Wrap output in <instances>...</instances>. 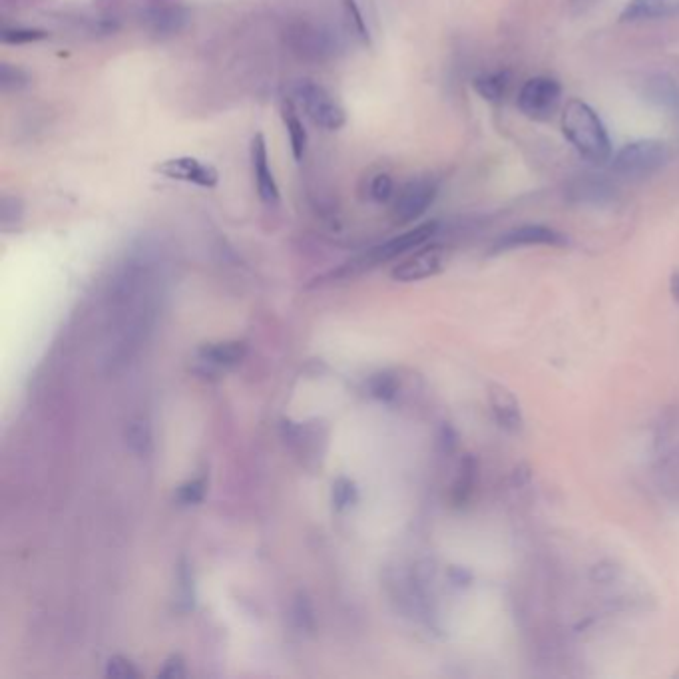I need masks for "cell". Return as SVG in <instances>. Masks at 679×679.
Instances as JSON below:
<instances>
[{
    "label": "cell",
    "mask_w": 679,
    "mask_h": 679,
    "mask_svg": "<svg viewBox=\"0 0 679 679\" xmlns=\"http://www.w3.org/2000/svg\"><path fill=\"white\" fill-rule=\"evenodd\" d=\"M562 132L574 150L592 164L612 160V142L598 112L582 100H568L562 110Z\"/></svg>",
    "instance_id": "1"
},
{
    "label": "cell",
    "mask_w": 679,
    "mask_h": 679,
    "mask_svg": "<svg viewBox=\"0 0 679 679\" xmlns=\"http://www.w3.org/2000/svg\"><path fill=\"white\" fill-rule=\"evenodd\" d=\"M612 172L626 180H646L670 162V150L660 140H636L612 156Z\"/></svg>",
    "instance_id": "2"
},
{
    "label": "cell",
    "mask_w": 679,
    "mask_h": 679,
    "mask_svg": "<svg viewBox=\"0 0 679 679\" xmlns=\"http://www.w3.org/2000/svg\"><path fill=\"white\" fill-rule=\"evenodd\" d=\"M285 44L287 48L305 62H329L337 56V40L333 34L311 20H295L285 28Z\"/></svg>",
    "instance_id": "3"
},
{
    "label": "cell",
    "mask_w": 679,
    "mask_h": 679,
    "mask_svg": "<svg viewBox=\"0 0 679 679\" xmlns=\"http://www.w3.org/2000/svg\"><path fill=\"white\" fill-rule=\"evenodd\" d=\"M437 231H439V224L437 222H427L423 226L413 227V229H409V231H405V233H401V235H397V237H393V239H389V241L369 249L365 255L357 257L355 261L347 263L341 269V273L365 271L369 267H375L379 263H385V261H391V259L399 257V255H405V253H409L413 249H419V247L427 245L437 235Z\"/></svg>",
    "instance_id": "4"
},
{
    "label": "cell",
    "mask_w": 679,
    "mask_h": 679,
    "mask_svg": "<svg viewBox=\"0 0 679 679\" xmlns=\"http://www.w3.org/2000/svg\"><path fill=\"white\" fill-rule=\"evenodd\" d=\"M293 96L299 108L315 126L327 132H337L347 124V114L343 106L323 86L305 80L295 86Z\"/></svg>",
    "instance_id": "5"
},
{
    "label": "cell",
    "mask_w": 679,
    "mask_h": 679,
    "mask_svg": "<svg viewBox=\"0 0 679 679\" xmlns=\"http://www.w3.org/2000/svg\"><path fill=\"white\" fill-rule=\"evenodd\" d=\"M562 102V86L548 76H534L526 80L518 92V110L530 120H550Z\"/></svg>",
    "instance_id": "6"
},
{
    "label": "cell",
    "mask_w": 679,
    "mask_h": 679,
    "mask_svg": "<svg viewBox=\"0 0 679 679\" xmlns=\"http://www.w3.org/2000/svg\"><path fill=\"white\" fill-rule=\"evenodd\" d=\"M439 196V184L433 178H415L401 188L393 204V220L401 226L423 218Z\"/></svg>",
    "instance_id": "7"
},
{
    "label": "cell",
    "mask_w": 679,
    "mask_h": 679,
    "mask_svg": "<svg viewBox=\"0 0 679 679\" xmlns=\"http://www.w3.org/2000/svg\"><path fill=\"white\" fill-rule=\"evenodd\" d=\"M142 22L156 36H174L188 24L182 0H142Z\"/></svg>",
    "instance_id": "8"
},
{
    "label": "cell",
    "mask_w": 679,
    "mask_h": 679,
    "mask_svg": "<svg viewBox=\"0 0 679 679\" xmlns=\"http://www.w3.org/2000/svg\"><path fill=\"white\" fill-rule=\"evenodd\" d=\"M156 172L168 180L184 182V184H192V186L208 188V190L220 184V172L214 166L192 156L164 160L156 166Z\"/></svg>",
    "instance_id": "9"
},
{
    "label": "cell",
    "mask_w": 679,
    "mask_h": 679,
    "mask_svg": "<svg viewBox=\"0 0 679 679\" xmlns=\"http://www.w3.org/2000/svg\"><path fill=\"white\" fill-rule=\"evenodd\" d=\"M447 251L443 245H423L393 269V279L401 283H413L429 279L445 269Z\"/></svg>",
    "instance_id": "10"
},
{
    "label": "cell",
    "mask_w": 679,
    "mask_h": 679,
    "mask_svg": "<svg viewBox=\"0 0 679 679\" xmlns=\"http://www.w3.org/2000/svg\"><path fill=\"white\" fill-rule=\"evenodd\" d=\"M532 245H550V247H566L568 237L550 226L542 224H528V226L514 227L506 233H502L494 245L492 253L510 251L516 247H532Z\"/></svg>",
    "instance_id": "11"
},
{
    "label": "cell",
    "mask_w": 679,
    "mask_h": 679,
    "mask_svg": "<svg viewBox=\"0 0 679 679\" xmlns=\"http://www.w3.org/2000/svg\"><path fill=\"white\" fill-rule=\"evenodd\" d=\"M249 158H251V170H253V182L259 200L273 208L279 204V186L273 176V170L269 166V156H267V142L263 134H255L251 140L249 148Z\"/></svg>",
    "instance_id": "12"
},
{
    "label": "cell",
    "mask_w": 679,
    "mask_h": 679,
    "mask_svg": "<svg viewBox=\"0 0 679 679\" xmlns=\"http://www.w3.org/2000/svg\"><path fill=\"white\" fill-rule=\"evenodd\" d=\"M488 403H490L492 415H494L500 429H504L506 433H512V435H516L524 429V415H522L520 403L508 387H504L500 383H490L488 385Z\"/></svg>",
    "instance_id": "13"
},
{
    "label": "cell",
    "mask_w": 679,
    "mask_h": 679,
    "mask_svg": "<svg viewBox=\"0 0 679 679\" xmlns=\"http://www.w3.org/2000/svg\"><path fill=\"white\" fill-rule=\"evenodd\" d=\"M642 96L679 118V82L666 74H650L642 82Z\"/></svg>",
    "instance_id": "14"
},
{
    "label": "cell",
    "mask_w": 679,
    "mask_h": 679,
    "mask_svg": "<svg viewBox=\"0 0 679 679\" xmlns=\"http://www.w3.org/2000/svg\"><path fill=\"white\" fill-rule=\"evenodd\" d=\"M679 16V0H630L620 20L644 22V20H666Z\"/></svg>",
    "instance_id": "15"
},
{
    "label": "cell",
    "mask_w": 679,
    "mask_h": 679,
    "mask_svg": "<svg viewBox=\"0 0 679 679\" xmlns=\"http://www.w3.org/2000/svg\"><path fill=\"white\" fill-rule=\"evenodd\" d=\"M616 190L600 178L586 176L582 180H576L570 188V198L578 204H592V206H602L614 200Z\"/></svg>",
    "instance_id": "16"
},
{
    "label": "cell",
    "mask_w": 679,
    "mask_h": 679,
    "mask_svg": "<svg viewBox=\"0 0 679 679\" xmlns=\"http://www.w3.org/2000/svg\"><path fill=\"white\" fill-rule=\"evenodd\" d=\"M476 480H478V462L472 454H464L460 464H458V472H456L453 488H451L453 506L462 508V506L468 504V500L472 498V492L476 488Z\"/></svg>",
    "instance_id": "17"
},
{
    "label": "cell",
    "mask_w": 679,
    "mask_h": 679,
    "mask_svg": "<svg viewBox=\"0 0 679 679\" xmlns=\"http://www.w3.org/2000/svg\"><path fill=\"white\" fill-rule=\"evenodd\" d=\"M247 353L245 343L241 341H224V343H210L200 349V357L204 363L214 367H233L243 361Z\"/></svg>",
    "instance_id": "18"
},
{
    "label": "cell",
    "mask_w": 679,
    "mask_h": 679,
    "mask_svg": "<svg viewBox=\"0 0 679 679\" xmlns=\"http://www.w3.org/2000/svg\"><path fill=\"white\" fill-rule=\"evenodd\" d=\"M281 118L289 136V144H291V154L295 158V162H303L305 154H307V144H309V136L307 130L303 126V122L299 120L293 102H285L281 108Z\"/></svg>",
    "instance_id": "19"
},
{
    "label": "cell",
    "mask_w": 679,
    "mask_h": 679,
    "mask_svg": "<svg viewBox=\"0 0 679 679\" xmlns=\"http://www.w3.org/2000/svg\"><path fill=\"white\" fill-rule=\"evenodd\" d=\"M510 72L508 70H494V72H484L474 78L472 86L476 94L488 102H500L508 94L510 88Z\"/></svg>",
    "instance_id": "20"
},
{
    "label": "cell",
    "mask_w": 679,
    "mask_h": 679,
    "mask_svg": "<svg viewBox=\"0 0 679 679\" xmlns=\"http://www.w3.org/2000/svg\"><path fill=\"white\" fill-rule=\"evenodd\" d=\"M656 478L666 496L679 500V445L660 458Z\"/></svg>",
    "instance_id": "21"
},
{
    "label": "cell",
    "mask_w": 679,
    "mask_h": 679,
    "mask_svg": "<svg viewBox=\"0 0 679 679\" xmlns=\"http://www.w3.org/2000/svg\"><path fill=\"white\" fill-rule=\"evenodd\" d=\"M124 439L126 445L132 453L138 456H146L152 453V431L150 425L144 417H134L128 421L126 429H124Z\"/></svg>",
    "instance_id": "22"
},
{
    "label": "cell",
    "mask_w": 679,
    "mask_h": 679,
    "mask_svg": "<svg viewBox=\"0 0 679 679\" xmlns=\"http://www.w3.org/2000/svg\"><path fill=\"white\" fill-rule=\"evenodd\" d=\"M0 86L2 92H18L28 86V76L22 68L12 66V64H2L0 66Z\"/></svg>",
    "instance_id": "23"
},
{
    "label": "cell",
    "mask_w": 679,
    "mask_h": 679,
    "mask_svg": "<svg viewBox=\"0 0 679 679\" xmlns=\"http://www.w3.org/2000/svg\"><path fill=\"white\" fill-rule=\"evenodd\" d=\"M371 395L381 401H393L399 395V381L391 373L375 375V379L369 385Z\"/></svg>",
    "instance_id": "24"
},
{
    "label": "cell",
    "mask_w": 679,
    "mask_h": 679,
    "mask_svg": "<svg viewBox=\"0 0 679 679\" xmlns=\"http://www.w3.org/2000/svg\"><path fill=\"white\" fill-rule=\"evenodd\" d=\"M357 500V486L349 478H337L333 482V506L337 510L349 508Z\"/></svg>",
    "instance_id": "25"
},
{
    "label": "cell",
    "mask_w": 679,
    "mask_h": 679,
    "mask_svg": "<svg viewBox=\"0 0 679 679\" xmlns=\"http://www.w3.org/2000/svg\"><path fill=\"white\" fill-rule=\"evenodd\" d=\"M395 196V184L389 174H377L369 182V198L377 204H385Z\"/></svg>",
    "instance_id": "26"
},
{
    "label": "cell",
    "mask_w": 679,
    "mask_h": 679,
    "mask_svg": "<svg viewBox=\"0 0 679 679\" xmlns=\"http://www.w3.org/2000/svg\"><path fill=\"white\" fill-rule=\"evenodd\" d=\"M48 34L44 30H36V28H4L2 30V42L4 44H30V42H38L44 40Z\"/></svg>",
    "instance_id": "27"
},
{
    "label": "cell",
    "mask_w": 679,
    "mask_h": 679,
    "mask_svg": "<svg viewBox=\"0 0 679 679\" xmlns=\"http://www.w3.org/2000/svg\"><path fill=\"white\" fill-rule=\"evenodd\" d=\"M343 4H345V14H347L351 30L355 32L357 38H361L367 44L369 42V28H367V22L363 18V12H361L359 4L355 0H345Z\"/></svg>",
    "instance_id": "28"
},
{
    "label": "cell",
    "mask_w": 679,
    "mask_h": 679,
    "mask_svg": "<svg viewBox=\"0 0 679 679\" xmlns=\"http://www.w3.org/2000/svg\"><path fill=\"white\" fill-rule=\"evenodd\" d=\"M24 216V206L18 198H12V196H4L2 202H0V222L2 226L10 227L20 224Z\"/></svg>",
    "instance_id": "29"
},
{
    "label": "cell",
    "mask_w": 679,
    "mask_h": 679,
    "mask_svg": "<svg viewBox=\"0 0 679 679\" xmlns=\"http://www.w3.org/2000/svg\"><path fill=\"white\" fill-rule=\"evenodd\" d=\"M206 496V482L200 478V480H190L186 484L180 486L178 490V502L184 504V506H194V504H200Z\"/></svg>",
    "instance_id": "30"
},
{
    "label": "cell",
    "mask_w": 679,
    "mask_h": 679,
    "mask_svg": "<svg viewBox=\"0 0 679 679\" xmlns=\"http://www.w3.org/2000/svg\"><path fill=\"white\" fill-rule=\"evenodd\" d=\"M106 676L112 679H138L140 674L138 670L134 668V664L122 656H114L110 658L108 662V668H106Z\"/></svg>",
    "instance_id": "31"
},
{
    "label": "cell",
    "mask_w": 679,
    "mask_h": 679,
    "mask_svg": "<svg viewBox=\"0 0 679 679\" xmlns=\"http://www.w3.org/2000/svg\"><path fill=\"white\" fill-rule=\"evenodd\" d=\"M158 676L164 679H184L188 676L186 672V664L182 660V656H172L166 660L164 668L158 672Z\"/></svg>",
    "instance_id": "32"
},
{
    "label": "cell",
    "mask_w": 679,
    "mask_h": 679,
    "mask_svg": "<svg viewBox=\"0 0 679 679\" xmlns=\"http://www.w3.org/2000/svg\"><path fill=\"white\" fill-rule=\"evenodd\" d=\"M295 614H297V620H299L301 628H303V630L309 628V626L305 624V620L313 622V612H311V606H309L307 598H299V600H297V610H295Z\"/></svg>",
    "instance_id": "33"
},
{
    "label": "cell",
    "mask_w": 679,
    "mask_h": 679,
    "mask_svg": "<svg viewBox=\"0 0 679 679\" xmlns=\"http://www.w3.org/2000/svg\"><path fill=\"white\" fill-rule=\"evenodd\" d=\"M600 0H570V8L574 14H584L588 12L592 6H596Z\"/></svg>",
    "instance_id": "34"
},
{
    "label": "cell",
    "mask_w": 679,
    "mask_h": 679,
    "mask_svg": "<svg viewBox=\"0 0 679 679\" xmlns=\"http://www.w3.org/2000/svg\"><path fill=\"white\" fill-rule=\"evenodd\" d=\"M451 578H453L454 584H458V586H466V584H470V580H472L470 572H466L464 568H453V570H451Z\"/></svg>",
    "instance_id": "35"
},
{
    "label": "cell",
    "mask_w": 679,
    "mask_h": 679,
    "mask_svg": "<svg viewBox=\"0 0 679 679\" xmlns=\"http://www.w3.org/2000/svg\"><path fill=\"white\" fill-rule=\"evenodd\" d=\"M670 293H672L674 301L679 303V267L678 269H674V273H672V277H670Z\"/></svg>",
    "instance_id": "36"
}]
</instances>
